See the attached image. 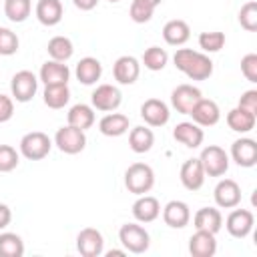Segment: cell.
<instances>
[{"label":"cell","instance_id":"obj_1","mask_svg":"<svg viewBox=\"0 0 257 257\" xmlns=\"http://www.w3.org/2000/svg\"><path fill=\"white\" fill-rule=\"evenodd\" d=\"M177 70L185 72L191 80H207L213 74V60L193 48H179L173 56Z\"/></svg>","mask_w":257,"mask_h":257},{"label":"cell","instance_id":"obj_2","mask_svg":"<svg viewBox=\"0 0 257 257\" xmlns=\"http://www.w3.org/2000/svg\"><path fill=\"white\" fill-rule=\"evenodd\" d=\"M124 185L135 195H145L155 185V171L147 163H133L124 173Z\"/></svg>","mask_w":257,"mask_h":257},{"label":"cell","instance_id":"obj_3","mask_svg":"<svg viewBox=\"0 0 257 257\" xmlns=\"http://www.w3.org/2000/svg\"><path fill=\"white\" fill-rule=\"evenodd\" d=\"M118 241L122 243V247L131 253H145L151 245V237L147 233V229L143 225L137 223H124L118 231Z\"/></svg>","mask_w":257,"mask_h":257},{"label":"cell","instance_id":"obj_4","mask_svg":"<svg viewBox=\"0 0 257 257\" xmlns=\"http://www.w3.org/2000/svg\"><path fill=\"white\" fill-rule=\"evenodd\" d=\"M50 147H52V143H50L48 135H44L40 131L26 133L20 139V153L28 161H40V159H44L50 153Z\"/></svg>","mask_w":257,"mask_h":257},{"label":"cell","instance_id":"obj_5","mask_svg":"<svg viewBox=\"0 0 257 257\" xmlns=\"http://www.w3.org/2000/svg\"><path fill=\"white\" fill-rule=\"evenodd\" d=\"M199 161L203 165L205 175H209V177H223L227 173V169H229V155L217 145L205 147L201 151Z\"/></svg>","mask_w":257,"mask_h":257},{"label":"cell","instance_id":"obj_6","mask_svg":"<svg viewBox=\"0 0 257 257\" xmlns=\"http://www.w3.org/2000/svg\"><path fill=\"white\" fill-rule=\"evenodd\" d=\"M54 145L66 155H76L86 147V135H84V131H80L72 124H66L56 131Z\"/></svg>","mask_w":257,"mask_h":257},{"label":"cell","instance_id":"obj_7","mask_svg":"<svg viewBox=\"0 0 257 257\" xmlns=\"http://www.w3.org/2000/svg\"><path fill=\"white\" fill-rule=\"evenodd\" d=\"M10 90H12V96L18 102H28V100L34 98V94L38 90V78L30 70H20L12 76Z\"/></svg>","mask_w":257,"mask_h":257},{"label":"cell","instance_id":"obj_8","mask_svg":"<svg viewBox=\"0 0 257 257\" xmlns=\"http://www.w3.org/2000/svg\"><path fill=\"white\" fill-rule=\"evenodd\" d=\"M92 106L96 110H102V112H112L120 106L122 102V94L116 86L112 84H98L94 90H92Z\"/></svg>","mask_w":257,"mask_h":257},{"label":"cell","instance_id":"obj_9","mask_svg":"<svg viewBox=\"0 0 257 257\" xmlns=\"http://www.w3.org/2000/svg\"><path fill=\"white\" fill-rule=\"evenodd\" d=\"M253 225H255V217L249 209H235L233 207V211L229 213V217L225 221V227H227L229 235L235 237V239H245L251 233Z\"/></svg>","mask_w":257,"mask_h":257},{"label":"cell","instance_id":"obj_10","mask_svg":"<svg viewBox=\"0 0 257 257\" xmlns=\"http://www.w3.org/2000/svg\"><path fill=\"white\" fill-rule=\"evenodd\" d=\"M76 249H78V253L82 257H98V255H102V251H104L102 233L92 229V227L82 229L76 235Z\"/></svg>","mask_w":257,"mask_h":257},{"label":"cell","instance_id":"obj_11","mask_svg":"<svg viewBox=\"0 0 257 257\" xmlns=\"http://www.w3.org/2000/svg\"><path fill=\"white\" fill-rule=\"evenodd\" d=\"M193 116V122L199 124V126H213L219 122L221 118V110H219V104L211 98H199L197 104L191 108L189 112Z\"/></svg>","mask_w":257,"mask_h":257},{"label":"cell","instance_id":"obj_12","mask_svg":"<svg viewBox=\"0 0 257 257\" xmlns=\"http://www.w3.org/2000/svg\"><path fill=\"white\" fill-rule=\"evenodd\" d=\"M213 197H215L217 207H221V209H233V207H237L241 203V187L233 179H223V181L217 183Z\"/></svg>","mask_w":257,"mask_h":257},{"label":"cell","instance_id":"obj_13","mask_svg":"<svg viewBox=\"0 0 257 257\" xmlns=\"http://www.w3.org/2000/svg\"><path fill=\"white\" fill-rule=\"evenodd\" d=\"M201 90L193 84H179L173 92H171V104L175 106L177 112L181 114H189L191 108L197 104V100L201 98Z\"/></svg>","mask_w":257,"mask_h":257},{"label":"cell","instance_id":"obj_14","mask_svg":"<svg viewBox=\"0 0 257 257\" xmlns=\"http://www.w3.org/2000/svg\"><path fill=\"white\" fill-rule=\"evenodd\" d=\"M112 74H114V80L120 82V84H133L137 82L139 74H141V64L135 56H118L112 64Z\"/></svg>","mask_w":257,"mask_h":257},{"label":"cell","instance_id":"obj_15","mask_svg":"<svg viewBox=\"0 0 257 257\" xmlns=\"http://www.w3.org/2000/svg\"><path fill=\"white\" fill-rule=\"evenodd\" d=\"M141 116L145 118V122L149 126H163L169 122V106L159 100V98H147L143 104H141Z\"/></svg>","mask_w":257,"mask_h":257},{"label":"cell","instance_id":"obj_16","mask_svg":"<svg viewBox=\"0 0 257 257\" xmlns=\"http://www.w3.org/2000/svg\"><path fill=\"white\" fill-rule=\"evenodd\" d=\"M231 157L239 167H255L257 163V143L253 139H237L231 145Z\"/></svg>","mask_w":257,"mask_h":257},{"label":"cell","instance_id":"obj_17","mask_svg":"<svg viewBox=\"0 0 257 257\" xmlns=\"http://www.w3.org/2000/svg\"><path fill=\"white\" fill-rule=\"evenodd\" d=\"M181 183L187 191H199L205 183V171H203V165L199 159H187L181 167Z\"/></svg>","mask_w":257,"mask_h":257},{"label":"cell","instance_id":"obj_18","mask_svg":"<svg viewBox=\"0 0 257 257\" xmlns=\"http://www.w3.org/2000/svg\"><path fill=\"white\" fill-rule=\"evenodd\" d=\"M163 221L173 229H183L191 221V209L185 201H169L163 209Z\"/></svg>","mask_w":257,"mask_h":257},{"label":"cell","instance_id":"obj_19","mask_svg":"<svg viewBox=\"0 0 257 257\" xmlns=\"http://www.w3.org/2000/svg\"><path fill=\"white\" fill-rule=\"evenodd\" d=\"M215 251H217L215 233L197 229V231L191 235V239H189V253H191L193 257H213Z\"/></svg>","mask_w":257,"mask_h":257},{"label":"cell","instance_id":"obj_20","mask_svg":"<svg viewBox=\"0 0 257 257\" xmlns=\"http://www.w3.org/2000/svg\"><path fill=\"white\" fill-rule=\"evenodd\" d=\"M161 215V205L151 195H139V199L133 205V217L139 223H153Z\"/></svg>","mask_w":257,"mask_h":257},{"label":"cell","instance_id":"obj_21","mask_svg":"<svg viewBox=\"0 0 257 257\" xmlns=\"http://www.w3.org/2000/svg\"><path fill=\"white\" fill-rule=\"evenodd\" d=\"M193 225L195 229H201V231H209V233H219V229L223 227V215L219 209L215 207H203L195 213L193 217Z\"/></svg>","mask_w":257,"mask_h":257},{"label":"cell","instance_id":"obj_22","mask_svg":"<svg viewBox=\"0 0 257 257\" xmlns=\"http://www.w3.org/2000/svg\"><path fill=\"white\" fill-rule=\"evenodd\" d=\"M173 137H175L177 143H181V145H185V147H189V149H197V147L203 143V139H205L203 128H201L199 124L187 122V120H185V122H179V124L175 126Z\"/></svg>","mask_w":257,"mask_h":257},{"label":"cell","instance_id":"obj_23","mask_svg":"<svg viewBox=\"0 0 257 257\" xmlns=\"http://www.w3.org/2000/svg\"><path fill=\"white\" fill-rule=\"evenodd\" d=\"M70 70L64 62L58 60H46L40 68V80L44 84H68Z\"/></svg>","mask_w":257,"mask_h":257},{"label":"cell","instance_id":"obj_24","mask_svg":"<svg viewBox=\"0 0 257 257\" xmlns=\"http://www.w3.org/2000/svg\"><path fill=\"white\" fill-rule=\"evenodd\" d=\"M163 38L167 44L171 46H183L189 38H191V28L185 20H169L165 26H163Z\"/></svg>","mask_w":257,"mask_h":257},{"label":"cell","instance_id":"obj_25","mask_svg":"<svg viewBox=\"0 0 257 257\" xmlns=\"http://www.w3.org/2000/svg\"><path fill=\"white\" fill-rule=\"evenodd\" d=\"M74 74H76L78 82H82V84H86V86H88V84H94V82L102 76V64H100L94 56H84V58L78 60Z\"/></svg>","mask_w":257,"mask_h":257},{"label":"cell","instance_id":"obj_26","mask_svg":"<svg viewBox=\"0 0 257 257\" xmlns=\"http://www.w3.org/2000/svg\"><path fill=\"white\" fill-rule=\"evenodd\" d=\"M98 131L104 137H120L128 131V116L112 110L98 120Z\"/></svg>","mask_w":257,"mask_h":257},{"label":"cell","instance_id":"obj_27","mask_svg":"<svg viewBox=\"0 0 257 257\" xmlns=\"http://www.w3.org/2000/svg\"><path fill=\"white\" fill-rule=\"evenodd\" d=\"M36 18L44 26H56L62 20V2L60 0H38Z\"/></svg>","mask_w":257,"mask_h":257},{"label":"cell","instance_id":"obj_28","mask_svg":"<svg viewBox=\"0 0 257 257\" xmlns=\"http://www.w3.org/2000/svg\"><path fill=\"white\" fill-rule=\"evenodd\" d=\"M255 118H257V114H253V112H249L245 108H239V106H235L233 110L227 112V124H229V128L235 131V133H241V135L253 131Z\"/></svg>","mask_w":257,"mask_h":257},{"label":"cell","instance_id":"obj_29","mask_svg":"<svg viewBox=\"0 0 257 257\" xmlns=\"http://www.w3.org/2000/svg\"><path fill=\"white\" fill-rule=\"evenodd\" d=\"M66 118H68V124H72V126H76L80 131H86V128H90L94 124V110H92V106L78 102V104L70 106Z\"/></svg>","mask_w":257,"mask_h":257},{"label":"cell","instance_id":"obj_30","mask_svg":"<svg viewBox=\"0 0 257 257\" xmlns=\"http://www.w3.org/2000/svg\"><path fill=\"white\" fill-rule=\"evenodd\" d=\"M155 145V135L151 128L147 126H135L131 128V135H128V147L135 151V153H147L151 151Z\"/></svg>","mask_w":257,"mask_h":257},{"label":"cell","instance_id":"obj_31","mask_svg":"<svg viewBox=\"0 0 257 257\" xmlns=\"http://www.w3.org/2000/svg\"><path fill=\"white\" fill-rule=\"evenodd\" d=\"M70 100L68 84H46L44 88V104L48 108H62Z\"/></svg>","mask_w":257,"mask_h":257},{"label":"cell","instance_id":"obj_32","mask_svg":"<svg viewBox=\"0 0 257 257\" xmlns=\"http://www.w3.org/2000/svg\"><path fill=\"white\" fill-rule=\"evenodd\" d=\"M46 50H48V56H50L52 60L66 62V60L72 56L74 46H72V40H70V38H66V36H54V38L48 40Z\"/></svg>","mask_w":257,"mask_h":257},{"label":"cell","instance_id":"obj_33","mask_svg":"<svg viewBox=\"0 0 257 257\" xmlns=\"http://www.w3.org/2000/svg\"><path fill=\"white\" fill-rule=\"evenodd\" d=\"M24 243L16 233H0V257H22Z\"/></svg>","mask_w":257,"mask_h":257},{"label":"cell","instance_id":"obj_34","mask_svg":"<svg viewBox=\"0 0 257 257\" xmlns=\"http://www.w3.org/2000/svg\"><path fill=\"white\" fill-rule=\"evenodd\" d=\"M30 0H4V14L10 22H24L30 16Z\"/></svg>","mask_w":257,"mask_h":257},{"label":"cell","instance_id":"obj_35","mask_svg":"<svg viewBox=\"0 0 257 257\" xmlns=\"http://www.w3.org/2000/svg\"><path fill=\"white\" fill-rule=\"evenodd\" d=\"M167 60H169V54H167V50L161 48V46H151V48H147L145 54H143V64H145V68L155 70V72H157V70H163L165 64H167Z\"/></svg>","mask_w":257,"mask_h":257},{"label":"cell","instance_id":"obj_36","mask_svg":"<svg viewBox=\"0 0 257 257\" xmlns=\"http://www.w3.org/2000/svg\"><path fill=\"white\" fill-rule=\"evenodd\" d=\"M199 46L205 52H219L225 46V34L219 30L213 32H201L199 34Z\"/></svg>","mask_w":257,"mask_h":257},{"label":"cell","instance_id":"obj_37","mask_svg":"<svg viewBox=\"0 0 257 257\" xmlns=\"http://www.w3.org/2000/svg\"><path fill=\"white\" fill-rule=\"evenodd\" d=\"M239 24L247 30V32H255L257 30V2H247L241 6L239 10Z\"/></svg>","mask_w":257,"mask_h":257},{"label":"cell","instance_id":"obj_38","mask_svg":"<svg viewBox=\"0 0 257 257\" xmlns=\"http://www.w3.org/2000/svg\"><path fill=\"white\" fill-rule=\"evenodd\" d=\"M153 12H155V8L151 4H147V2H141V0H133L131 8H128V14H131L133 22H137V24L149 22L153 18Z\"/></svg>","mask_w":257,"mask_h":257},{"label":"cell","instance_id":"obj_39","mask_svg":"<svg viewBox=\"0 0 257 257\" xmlns=\"http://www.w3.org/2000/svg\"><path fill=\"white\" fill-rule=\"evenodd\" d=\"M18 167V153L10 145H0V173H10Z\"/></svg>","mask_w":257,"mask_h":257},{"label":"cell","instance_id":"obj_40","mask_svg":"<svg viewBox=\"0 0 257 257\" xmlns=\"http://www.w3.org/2000/svg\"><path fill=\"white\" fill-rule=\"evenodd\" d=\"M18 50V36L10 28H0V54L12 56Z\"/></svg>","mask_w":257,"mask_h":257},{"label":"cell","instance_id":"obj_41","mask_svg":"<svg viewBox=\"0 0 257 257\" xmlns=\"http://www.w3.org/2000/svg\"><path fill=\"white\" fill-rule=\"evenodd\" d=\"M241 72L249 82H257V54H245L241 58Z\"/></svg>","mask_w":257,"mask_h":257},{"label":"cell","instance_id":"obj_42","mask_svg":"<svg viewBox=\"0 0 257 257\" xmlns=\"http://www.w3.org/2000/svg\"><path fill=\"white\" fill-rule=\"evenodd\" d=\"M239 108H245L253 114H257V90H247L243 92V96L239 98Z\"/></svg>","mask_w":257,"mask_h":257},{"label":"cell","instance_id":"obj_43","mask_svg":"<svg viewBox=\"0 0 257 257\" xmlns=\"http://www.w3.org/2000/svg\"><path fill=\"white\" fill-rule=\"evenodd\" d=\"M14 114V102L10 96L6 94H0V122H6L10 120Z\"/></svg>","mask_w":257,"mask_h":257},{"label":"cell","instance_id":"obj_44","mask_svg":"<svg viewBox=\"0 0 257 257\" xmlns=\"http://www.w3.org/2000/svg\"><path fill=\"white\" fill-rule=\"evenodd\" d=\"M10 221H12V211H10V207L4 205V203H0V231L6 229V227L10 225Z\"/></svg>","mask_w":257,"mask_h":257},{"label":"cell","instance_id":"obj_45","mask_svg":"<svg viewBox=\"0 0 257 257\" xmlns=\"http://www.w3.org/2000/svg\"><path fill=\"white\" fill-rule=\"evenodd\" d=\"M72 2H74V6L78 10H92L98 4V0H72Z\"/></svg>","mask_w":257,"mask_h":257},{"label":"cell","instance_id":"obj_46","mask_svg":"<svg viewBox=\"0 0 257 257\" xmlns=\"http://www.w3.org/2000/svg\"><path fill=\"white\" fill-rule=\"evenodd\" d=\"M106 255H108V257H112V255H116V257H122V255H124V251H118V249H110Z\"/></svg>","mask_w":257,"mask_h":257},{"label":"cell","instance_id":"obj_47","mask_svg":"<svg viewBox=\"0 0 257 257\" xmlns=\"http://www.w3.org/2000/svg\"><path fill=\"white\" fill-rule=\"evenodd\" d=\"M141 2H147V4H151L153 8H157V6H159V4L163 2V0H141Z\"/></svg>","mask_w":257,"mask_h":257},{"label":"cell","instance_id":"obj_48","mask_svg":"<svg viewBox=\"0 0 257 257\" xmlns=\"http://www.w3.org/2000/svg\"><path fill=\"white\" fill-rule=\"evenodd\" d=\"M108 2H120V0H108Z\"/></svg>","mask_w":257,"mask_h":257}]
</instances>
